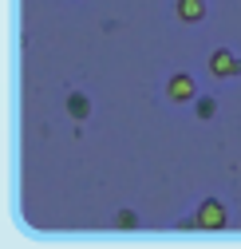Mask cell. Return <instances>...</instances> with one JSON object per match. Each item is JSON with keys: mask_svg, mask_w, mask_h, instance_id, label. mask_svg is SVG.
<instances>
[{"mask_svg": "<svg viewBox=\"0 0 241 249\" xmlns=\"http://www.w3.org/2000/svg\"><path fill=\"white\" fill-rule=\"evenodd\" d=\"M194 222H198V230H222V226L229 222V210H225V202H218V198H202L198 210H194Z\"/></svg>", "mask_w": 241, "mask_h": 249, "instance_id": "cell-1", "label": "cell"}, {"mask_svg": "<svg viewBox=\"0 0 241 249\" xmlns=\"http://www.w3.org/2000/svg\"><path fill=\"white\" fill-rule=\"evenodd\" d=\"M166 99H170V103H194V99H198L194 75H190V71H174V75L166 79Z\"/></svg>", "mask_w": 241, "mask_h": 249, "instance_id": "cell-2", "label": "cell"}, {"mask_svg": "<svg viewBox=\"0 0 241 249\" xmlns=\"http://www.w3.org/2000/svg\"><path fill=\"white\" fill-rule=\"evenodd\" d=\"M209 71H214L218 79H233V75H241V55L229 52V48H214V52H209Z\"/></svg>", "mask_w": 241, "mask_h": 249, "instance_id": "cell-3", "label": "cell"}, {"mask_svg": "<svg viewBox=\"0 0 241 249\" xmlns=\"http://www.w3.org/2000/svg\"><path fill=\"white\" fill-rule=\"evenodd\" d=\"M68 115L75 119V123H83V119H91V95L87 91H68Z\"/></svg>", "mask_w": 241, "mask_h": 249, "instance_id": "cell-4", "label": "cell"}, {"mask_svg": "<svg viewBox=\"0 0 241 249\" xmlns=\"http://www.w3.org/2000/svg\"><path fill=\"white\" fill-rule=\"evenodd\" d=\"M174 12L186 24H202L206 20V0H174Z\"/></svg>", "mask_w": 241, "mask_h": 249, "instance_id": "cell-5", "label": "cell"}, {"mask_svg": "<svg viewBox=\"0 0 241 249\" xmlns=\"http://www.w3.org/2000/svg\"><path fill=\"white\" fill-rule=\"evenodd\" d=\"M194 115H198L202 123H209V119L218 115V99H214V95H198V99H194Z\"/></svg>", "mask_w": 241, "mask_h": 249, "instance_id": "cell-6", "label": "cell"}, {"mask_svg": "<svg viewBox=\"0 0 241 249\" xmlns=\"http://www.w3.org/2000/svg\"><path fill=\"white\" fill-rule=\"evenodd\" d=\"M115 222H119V230H135V226H138V213H135V210H119Z\"/></svg>", "mask_w": 241, "mask_h": 249, "instance_id": "cell-7", "label": "cell"}]
</instances>
